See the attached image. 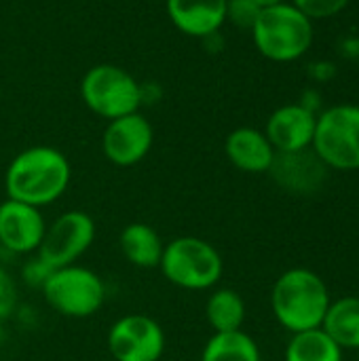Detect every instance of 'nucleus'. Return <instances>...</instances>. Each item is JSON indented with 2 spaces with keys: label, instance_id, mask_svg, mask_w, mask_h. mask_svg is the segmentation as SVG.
<instances>
[{
  "label": "nucleus",
  "instance_id": "nucleus-1",
  "mask_svg": "<svg viewBox=\"0 0 359 361\" xmlns=\"http://www.w3.org/2000/svg\"><path fill=\"white\" fill-rule=\"evenodd\" d=\"M70 176V163L59 150L34 146L11 161L4 176L6 197L40 209L66 192Z\"/></svg>",
  "mask_w": 359,
  "mask_h": 361
},
{
  "label": "nucleus",
  "instance_id": "nucleus-2",
  "mask_svg": "<svg viewBox=\"0 0 359 361\" xmlns=\"http://www.w3.org/2000/svg\"><path fill=\"white\" fill-rule=\"evenodd\" d=\"M332 298L324 279L309 269H290L271 290V309L281 328L292 334L322 328Z\"/></svg>",
  "mask_w": 359,
  "mask_h": 361
},
{
  "label": "nucleus",
  "instance_id": "nucleus-3",
  "mask_svg": "<svg viewBox=\"0 0 359 361\" xmlns=\"http://www.w3.org/2000/svg\"><path fill=\"white\" fill-rule=\"evenodd\" d=\"M256 49L273 61H294L313 44V21L292 2L264 6L252 27Z\"/></svg>",
  "mask_w": 359,
  "mask_h": 361
},
{
  "label": "nucleus",
  "instance_id": "nucleus-4",
  "mask_svg": "<svg viewBox=\"0 0 359 361\" xmlns=\"http://www.w3.org/2000/svg\"><path fill=\"white\" fill-rule=\"evenodd\" d=\"M159 269L169 283L182 290L201 292L220 281L224 260L209 241L199 237H178L163 247Z\"/></svg>",
  "mask_w": 359,
  "mask_h": 361
},
{
  "label": "nucleus",
  "instance_id": "nucleus-5",
  "mask_svg": "<svg viewBox=\"0 0 359 361\" xmlns=\"http://www.w3.org/2000/svg\"><path fill=\"white\" fill-rule=\"evenodd\" d=\"M311 148L328 169H359V106L339 104L317 114Z\"/></svg>",
  "mask_w": 359,
  "mask_h": 361
},
{
  "label": "nucleus",
  "instance_id": "nucleus-6",
  "mask_svg": "<svg viewBox=\"0 0 359 361\" xmlns=\"http://www.w3.org/2000/svg\"><path fill=\"white\" fill-rule=\"evenodd\" d=\"M47 305L59 315L83 319L95 315L106 300V286L97 273L85 267H61L42 286Z\"/></svg>",
  "mask_w": 359,
  "mask_h": 361
},
{
  "label": "nucleus",
  "instance_id": "nucleus-7",
  "mask_svg": "<svg viewBox=\"0 0 359 361\" xmlns=\"http://www.w3.org/2000/svg\"><path fill=\"white\" fill-rule=\"evenodd\" d=\"M80 95L95 114L108 121L133 114L142 104V87L125 70L110 63L95 66L85 74Z\"/></svg>",
  "mask_w": 359,
  "mask_h": 361
},
{
  "label": "nucleus",
  "instance_id": "nucleus-8",
  "mask_svg": "<svg viewBox=\"0 0 359 361\" xmlns=\"http://www.w3.org/2000/svg\"><path fill=\"white\" fill-rule=\"evenodd\" d=\"M95 222L89 214L72 209L61 214L44 228V237L36 254L53 269L74 264L93 243Z\"/></svg>",
  "mask_w": 359,
  "mask_h": 361
},
{
  "label": "nucleus",
  "instance_id": "nucleus-9",
  "mask_svg": "<svg viewBox=\"0 0 359 361\" xmlns=\"http://www.w3.org/2000/svg\"><path fill=\"white\" fill-rule=\"evenodd\" d=\"M108 351L114 361H159L165 351V332L152 317L131 313L110 326Z\"/></svg>",
  "mask_w": 359,
  "mask_h": 361
},
{
  "label": "nucleus",
  "instance_id": "nucleus-10",
  "mask_svg": "<svg viewBox=\"0 0 359 361\" xmlns=\"http://www.w3.org/2000/svg\"><path fill=\"white\" fill-rule=\"evenodd\" d=\"M269 173L286 192L307 197L315 195L324 186L328 178V165L313 148H303L294 152H275Z\"/></svg>",
  "mask_w": 359,
  "mask_h": 361
},
{
  "label": "nucleus",
  "instance_id": "nucleus-11",
  "mask_svg": "<svg viewBox=\"0 0 359 361\" xmlns=\"http://www.w3.org/2000/svg\"><path fill=\"white\" fill-rule=\"evenodd\" d=\"M152 146L150 123L133 112L110 121L102 137V150L106 159L118 167H131L140 163Z\"/></svg>",
  "mask_w": 359,
  "mask_h": 361
},
{
  "label": "nucleus",
  "instance_id": "nucleus-12",
  "mask_svg": "<svg viewBox=\"0 0 359 361\" xmlns=\"http://www.w3.org/2000/svg\"><path fill=\"white\" fill-rule=\"evenodd\" d=\"M44 218L38 207L6 199L0 203V247L13 254H34L44 237Z\"/></svg>",
  "mask_w": 359,
  "mask_h": 361
},
{
  "label": "nucleus",
  "instance_id": "nucleus-13",
  "mask_svg": "<svg viewBox=\"0 0 359 361\" xmlns=\"http://www.w3.org/2000/svg\"><path fill=\"white\" fill-rule=\"evenodd\" d=\"M317 114L300 104H288L277 108L269 121L264 135L269 137L275 152H294L311 148L315 135Z\"/></svg>",
  "mask_w": 359,
  "mask_h": 361
},
{
  "label": "nucleus",
  "instance_id": "nucleus-14",
  "mask_svg": "<svg viewBox=\"0 0 359 361\" xmlns=\"http://www.w3.org/2000/svg\"><path fill=\"white\" fill-rule=\"evenodd\" d=\"M167 15L184 34L207 38L226 21V0H167Z\"/></svg>",
  "mask_w": 359,
  "mask_h": 361
},
{
  "label": "nucleus",
  "instance_id": "nucleus-15",
  "mask_svg": "<svg viewBox=\"0 0 359 361\" xmlns=\"http://www.w3.org/2000/svg\"><path fill=\"white\" fill-rule=\"evenodd\" d=\"M224 150H226L229 161L245 173L269 171L273 157H275V148L271 146L264 131H258L254 127L235 129L226 137Z\"/></svg>",
  "mask_w": 359,
  "mask_h": 361
},
{
  "label": "nucleus",
  "instance_id": "nucleus-16",
  "mask_svg": "<svg viewBox=\"0 0 359 361\" xmlns=\"http://www.w3.org/2000/svg\"><path fill=\"white\" fill-rule=\"evenodd\" d=\"M118 247L125 260L138 269H154L161 264L163 256V241L159 233L144 222L127 224L118 237Z\"/></svg>",
  "mask_w": 359,
  "mask_h": 361
},
{
  "label": "nucleus",
  "instance_id": "nucleus-17",
  "mask_svg": "<svg viewBox=\"0 0 359 361\" xmlns=\"http://www.w3.org/2000/svg\"><path fill=\"white\" fill-rule=\"evenodd\" d=\"M322 330L345 351L359 349V296H347L330 302Z\"/></svg>",
  "mask_w": 359,
  "mask_h": 361
},
{
  "label": "nucleus",
  "instance_id": "nucleus-18",
  "mask_svg": "<svg viewBox=\"0 0 359 361\" xmlns=\"http://www.w3.org/2000/svg\"><path fill=\"white\" fill-rule=\"evenodd\" d=\"M205 319L212 326L214 334L241 330L245 322V302L239 292L231 288H220L212 292L205 302Z\"/></svg>",
  "mask_w": 359,
  "mask_h": 361
},
{
  "label": "nucleus",
  "instance_id": "nucleus-19",
  "mask_svg": "<svg viewBox=\"0 0 359 361\" xmlns=\"http://www.w3.org/2000/svg\"><path fill=\"white\" fill-rule=\"evenodd\" d=\"M201 361H260V349L243 330L218 332L203 347Z\"/></svg>",
  "mask_w": 359,
  "mask_h": 361
},
{
  "label": "nucleus",
  "instance_id": "nucleus-20",
  "mask_svg": "<svg viewBox=\"0 0 359 361\" xmlns=\"http://www.w3.org/2000/svg\"><path fill=\"white\" fill-rule=\"evenodd\" d=\"M286 361H343V349L322 328H315L292 334Z\"/></svg>",
  "mask_w": 359,
  "mask_h": 361
},
{
  "label": "nucleus",
  "instance_id": "nucleus-21",
  "mask_svg": "<svg viewBox=\"0 0 359 361\" xmlns=\"http://www.w3.org/2000/svg\"><path fill=\"white\" fill-rule=\"evenodd\" d=\"M349 2L351 0H292V4L311 21L336 17L349 6Z\"/></svg>",
  "mask_w": 359,
  "mask_h": 361
},
{
  "label": "nucleus",
  "instance_id": "nucleus-22",
  "mask_svg": "<svg viewBox=\"0 0 359 361\" xmlns=\"http://www.w3.org/2000/svg\"><path fill=\"white\" fill-rule=\"evenodd\" d=\"M262 6H258L254 0H226V19H231L237 27L250 30L254 27Z\"/></svg>",
  "mask_w": 359,
  "mask_h": 361
},
{
  "label": "nucleus",
  "instance_id": "nucleus-23",
  "mask_svg": "<svg viewBox=\"0 0 359 361\" xmlns=\"http://www.w3.org/2000/svg\"><path fill=\"white\" fill-rule=\"evenodd\" d=\"M53 271H55V269H53L51 264H47L38 254H34V256L23 264V269H21V279H23L25 286L42 290V286H44L47 279L53 275Z\"/></svg>",
  "mask_w": 359,
  "mask_h": 361
},
{
  "label": "nucleus",
  "instance_id": "nucleus-24",
  "mask_svg": "<svg viewBox=\"0 0 359 361\" xmlns=\"http://www.w3.org/2000/svg\"><path fill=\"white\" fill-rule=\"evenodd\" d=\"M17 307V286L13 277L0 267V319H6Z\"/></svg>",
  "mask_w": 359,
  "mask_h": 361
},
{
  "label": "nucleus",
  "instance_id": "nucleus-25",
  "mask_svg": "<svg viewBox=\"0 0 359 361\" xmlns=\"http://www.w3.org/2000/svg\"><path fill=\"white\" fill-rule=\"evenodd\" d=\"M254 2L264 8V6H273V4H279V2H286V0H254Z\"/></svg>",
  "mask_w": 359,
  "mask_h": 361
},
{
  "label": "nucleus",
  "instance_id": "nucleus-26",
  "mask_svg": "<svg viewBox=\"0 0 359 361\" xmlns=\"http://www.w3.org/2000/svg\"><path fill=\"white\" fill-rule=\"evenodd\" d=\"M0 252H2V247H0Z\"/></svg>",
  "mask_w": 359,
  "mask_h": 361
}]
</instances>
